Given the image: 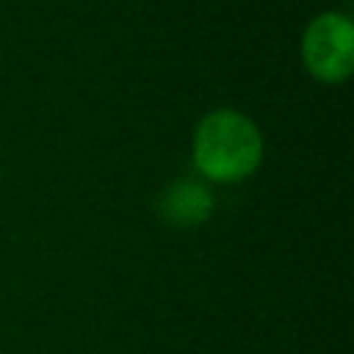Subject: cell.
Wrapping results in <instances>:
<instances>
[{
    "label": "cell",
    "instance_id": "3957f363",
    "mask_svg": "<svg viewBox=\"0 0 354 354\" xmlns=\"http://www.w3.org/2000/svg\"><path fill=\"white\" fill-rule=\"evenodd\" d=\"M216 196L202 180H174L158 196V216L169 227L191 230L213 216Z\"/></svg>",
    "mask_w": 354,
    "mask_h": 354
},
{
    "label": "cell",
    "instance_id": "7a4b0ae2",
    "mask_svg": "<svg viewBox=\"0 0 354 354\" xmlns=\"http://www.w3.org/2000/svg\"><path fill=\"white\" fill-rule=\"evenodd\" d=\"M301 66L326 86L346 83L354 72V22L343 11H321L301 33Z\"/></svg>",
    "mask_w": 354,
    "mask_h": 354
},
{
    "label": "cell",
    "instance_id": "6da1fadb",
    "mask_svg": "<svg viewBox=\"0 0 354 354\" xmlns=\"http://www.w3.org/2000/svg\"><path fill=\"white\" fill-rule=\"evenodd\" d=\"M266 155V141L252 116L235 108H216L199 119L191 138L196 171L221 185L252 177Z\"/></svg>",
    "mask_w": 354,
    "mask_h": 354
}]
</instances>
